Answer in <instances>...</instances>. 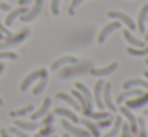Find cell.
Instances as JSON below:
<instances>
[{
    "label": "cell",
    "mask_w": 148,
    "mask_h": 137,
    "mask_svg": "<svg viewBox=\"0 0 148 137\" xmlns=\"http://www.w3.org/2000/svg\"><path fill=\"white\" fill-rule=\"evenodd\" d=\"M0 10H3V11H10L11 6L8 5V3H5V2H0Z\"/></svg>",
    "instance_id": "40"
},
{
    "label": "cell",
    "mask_w": 148,
    "mask_h": 137,
    "mask_svg": "<svg viewBox=\"0 0 148 137\" xmlns=\"http://www.w3.org/2000/svg\"><path fill=\"white\" fill-rule=\"evenodd\" d=\"M0 134H2V137H13L10 132H8V131H5V129H2V131H0Z\"/></svg>",
    "instance_id": "41"
},
{
    "label": "cell",
    "mask_w": 148,
    "mask_h": 137,
    "mask_svg": "<svg viewBox=\"0 0 148 137\" xmlns=\"http://www.w3.org/2000/svg\"><path fill=\"white\" fill-rule=\"evenodd\" d=\"M32 112H34V105L30 104V105H26V107L19 108V110H11L10 115H11V116H24V115L32 113Z\"/></svg>",
    "instance_id": "27"
},
{
    "label": "cell",
    "mask_w": 148,
    "mask_h": 137,
    "mask_svg": "<svg viewBox=\"0 0 148 137\" xmlns=\"http://www.w3.org/2000/svg\"><path fill=\"white\" fill-rule=\"evenodd\" d=\"M29 34H30L29 29H23L19 34H13L11 37H8V38H5V40L0 41V50H7V48H11V46H18L19 43H23V41L26 40Z\"/></svg>",
    "instance_id": "1"
},
{
    "label": "cell",
    "mask_w": 148,
    "mask_h": 137,
    "mask_svg": "<svg viewBox=\"0 0 148 137\" xmlns=\"http://www.w3.org/2000/svg\"><path fill=\"white\" fill-rule=\"evenodd\" d=\"M46 83H48V76H42V78H38V83H37V86L34 88V96H40L43 91H45L46 88Z\"/></svg>",
    "instance_id": "26"
},
{
    "label": "cell",
    "mask_w": 148,
    "mask_h": 137,
    "mask_svg": "<svg viewBox=\"0 0 148 137\" xmlns=\"http://www.w3.org/2000/svg\"><path fill=\"white\" fill-rule=\"evenodd\" d=\"M2 40H5V35L2 34V32H0V41H2Z\"/></svg>",
    "instance_id": "45"
},
{
    "label": "cell",
    "mask_w": 148,
    "mask_h": 137,
    "mask_svg": "<svg viewBox=\"0 0 148 137\" xmlns=\"http://www.w3.org/2000/svg\"><path fill=\"white\" fill-rule=\"evenodd\" d=\"M49 137H53V136H49Z\"/></svg>",
    "instance_id": "50"
},
{
    "label": "cell",
    "mask_w": 148,
    "mask_h": 137,
    "mask_svg": "<svg viewBox=\"0 0 148 137\" xmlns=\"http://www.w3.org/2000/svg\"><path fill=\"white\" fill-rule=\"evenodd\" d=\"M121 124H123V118L121 116H116L115 120H113V127L107 134H103L102 137H116L119 134V131H121Z\"/></svg>",
    "instance_id": "25"
},
{
    "label": "cell",
    "mask_w": 148,
    "mask_h": 137,
    "mask_svg": "<svg viewBox=\"0 0 148 137\" xmlns=\"http://www.w3.org/2000/svg\"><path fill=\"white\" fill-rule=\"evenodd\" d=\"M145 104H148V92H142L135 99H126V107L127 108H140Z\"/></svg>",
    "instance_id": "9"
},
{
    "label": "cell",
    "mask_w": 148,
    "mask_h": 137,
    "mask_svg": "<svg viewBox=\"0 0 148 137\" xmlns=\"http://www.w3.org/2000/svg\"><path fill=\"white\" fill-rule=\"evenodd\" d=\"M102 101H103V105H105L110 112H116V110H118V108L115 107V104H113V99H112V85H110V83H103Z\"/></svg>",
    "instance_id": "7"
},
{
    "label": "cell",
    "mask_w": 148,
    "mask_h": 137,
    "mask_svg": "<svg viewBox=\"0 0 148 137\" xmlns=\"http://www.w3.org/2000/svg\"><path fill=\"white\" fill-rule=\"evenodd\" d=\"M30 2H32V0H19V2H18V3H19L21 6H26L27 3H30Z\"/></svg>",
    "instance_id": "42"
},
{
    "label": "cell",
    "mask_w": 148,
    "mask_h": 137,
    "mask_svg": "<svg viewBox=\"0 0 148 137\" xmlns=\"http://www.w3.org/2000/svg\"><path fill=\"white\" fill-rule=\"evenodd\" d=\"M53 115H48L46 113L45 115V118H43V121H42V126H49V124H53Z\"/></svg>",
    "instance_id": "39"
},
{
    "label": "cell",
    "mask_w": 148,
    "mask_h": 137,
    "mask_svg": "<svg viewBox=\"0 0 148 137\" xmlns=\"http://www.w3.org/2000/svg\"><path fill=\"white\" fill-rule=\"evenodd\" d=\"M0 32H2V34L5 35V38H8V37H11V35H13V32H10L7 29V25L5 24H2V21H0Z\"/></svg>",
    "instance_id": "37"
},
{
    "label": "cell",
    "mask_w": 148,
    "mask_h": 137,
    "mask_svg": "<svg viewBox=\"0 0 148 137\" xmlns=\"http://www.w3.org/2000/svg\"><path fill=\"white\" fill-rule=\"evenodd\" d=\"M147 16H148V3H145V5L140 8V11H138L137 27H138V32H140V34H145V19H147Z\"/></svg>",
    "instance_id": "23"
},
{
    "label": "cell",
    "mask_w": 148,
    "mask_h": 137,
    "mask_svg": "<svg viewBox=\"0 0 148 137\" xmlns=\"http://www.w3.org/2000/svg\"><path fill=\"white\" fill-rule=\"evenodd\" d=\"M49 107H51V99L46 97L45 101H43L42 107H40L37 112H32V120H34V121H37V120H40V118H43L46 113H48Z\"/></svg>",
    "instance_id": "18"
},
{
    "label": "cell",
    "mask_w": 148,
    "mask_h": 137,
    "mask_svg": "<svg viewBox=\"0 0 148 137\" xmlns=\"http://www.w3.org/2000/svg\"><path fill=\"white\" fill-rule=\"evenodd\" d=\"M143 75H145V76H147V78H148V70H145V72H143Z\"/></svg>",
    "instance_id": "46"
},
{
    "label": "cell",
    "mask_w": 148,
    "mask_h": 137,
    "mask_svg": "<svg viewBox=\"0 0 148 137\" xmlns=\"http://www.w3.org/2000/svg\"><path fill=\"white\" fill-rule=\"evenodd\" d=\"M88 67H89V62H84V64L77 65V67H67V69H64L61 73H59V78H67V76L77 75V73H83Z\"/></svg>",
    "instance_id": "10"
},
{
    "label": "cell",
    "mask_w": 148,
    "mask_h": 137,
    "mask_svg": "<svg viewBox=\"0 0 148 137\" xmlns=\"http://www.w3.org/2000/svg\"><path fill=\"white\" fill-rule=\"evenodd\" d=\"M62 137H69V134H64V136H62Z\"/></svg>",
    "instance_id": "48"
},
{
    "label": "cell",
    "mask_w": 148,
    "mask_h": 137,
    "mask_svg": "<svg viewBox=\"0 0 148 137\" xmlns=\"http://www.w3.org/2000/svg\"><path fill=\"white\" fill-rule=\"evenodd\" d=\"M123 88L124 89H129V88H147L148 89V81L140 80V78H131V80H126V81L123 83Z\"/></svg>",
    "instance_id": "20"
},
{
    "label": "cell",
    "mask_w": 148,
    "mask_h": 137,
    "mask_svg": "<svg viewBox=\"0 0 148 137\" xmlns=\"http://www.w3.org/2000/svg\"><path fill=\"white\" fill-rule=\"evenodd\" d=\"M14 124L16 127L23 131H35L38 127H42V121H24V120H14Z\"/></svg>",
    "instance_id": "13"
},
{
    "label": "cell",
    "mask_w": 148,
    "mask_h": 137,
    "mask_svg": "<svg viewBox=\"0 0 148 137\" xmlns=\"http://www.w3.org/2000/svg\"><path fill=\"white\" fill-rule=\"evenodd\" d=\"M77 62H78V59L75 56H62V57H59V59L53 61L51 70H58V69H61L62 65H67V64H77Z\"/></svg>",
    "instance_id": "15"
},
{
    "label": "cell",
    "mask_w": 148,
    "mask_h": 137,
    "mask_svg": "<svg viewBox=\"0 0 148 137\" xmlns=\"http://www.w3.org/2000/svg\"><path fill=\"white\" fill-rule=\"evenodd\" d=\"M0 105H3V99L0 97Z\"/></svg>",
    "instance_id": "47"
},
{
    "label": "cell",
    "mask_w": 148,
    "mask_h": 137,
    "mask_svg": "<svg viewBox=\"0 0 148 137\" xmlns=\"http://www.w3.org/2000/svg\"><path fill=\"white\" fill-rule=\"evenodd\" d=\"M137 137H148L147 129H145V120L143 118H137Z\"/></svg>",
    "instance_id": "31"
},
{
    "label": "cell",
    "mask_w": 148,
    "mask_h": 137,
    "mask_svg": "<svg viewBox=\"0 0 148 137\" xmlns=\"http://www.w3.org/2000/svg\"><path fill=\"white\" fill-rule=\"evenodd\" d=\"M127 54H131V56H145V54H148V46H143V48L127 46Z\"/></svg>",
    "instance_id": "28"
},
{
    "label": "cell",
    "mask_w": 148,
    "mask_h": 137,
    "mask_svg": "<svg viewBox=\"0 0 148 137\" xmlns=\"http://www.w3.org/2000/svg\"><path fill=\"white\" fill-rule=\"evenodd\" d=\"M86 116L91 118V120H103V118H108V116H112V115H110L108 112H103V110H100V112H92L91 110Z\"/></svg>",
    "instance_id": "30"
},
{
    "label": "cell",
    "mask_w": 148,
    "mask_h": 137,
    "mask_svg": "<svg viewBox=\"0 0 148 137\" xmlns=\"http://www.w3.org/2000/svg\"><path fill=\"white\" fill-rule=\"evenodd\" d=\"M54 115H59V116H64L67 118L70 123H80V118L77 116V113L69 108H64V107H56L54 108Z\"/></svg>",
    "instance_id": "12"
},
{
    "label": "cell",
    "mask_w": 148,
    "mask_h": 137,
    "mask_svg": "<svg viewBox=\"0 0 148 137\" xmlns=\"http://www.w3.org/2000/svg\"><path fill=\"white\" fill-rule=\"evenodd\" d=\"M3 59H18V54L13 53V51H0V61H3Z\"/></svg>",
    "instance_id": "32"
},
{
    "label": "cell",
    "mask_w": 148,
    "mask_h": 137,
    "mask_svg": "<svg viewBox=\"0 0 148 137\" xmlns=\"http://www.w3.org/2000/svg\"><path fill=\"white\" fill-rule=\"evenodd\" d=\"M107 16H108V18H112V19H118V21L124 22V24L127 25L129 30H135V29H137V25H135L134 21H132L131 16L124 14V13H121V11H108V13H107Z\"/></svg>",
    "instance_id": "6"
},
{
    "label": "cell",
    "mask_w": 148,
    "mask_h": 137,
    "mask_svg": "<svg viewBox=\"0 0 148 137\" xmlns=\"http://www.w3.org/2000/svg\"><path fill=\"white\" fill-rule=\"evenodd\" d=\"M61 124H62V127H64L69 134H72V136H77V137H91V134H89V131H88V129L77 127L75 124H72L67 118H65V120H62Z\"/></svg>",
    "instance_id": "3"
},
{
    "label": "cell",
    "mask_w": 148,
    "mask_h": 137,
    "mask_svg": "<svg viewBox=\"0 0 148 137\" xmlns=\"http://www.w3.org/2000/svg\"><path fill=\"white\" fill-rule=\"evenodd\" d=\"M42 76H48V70L46 69H38V70H34V72H30L29 75L26 76V78L23 80V83H21V91H27V89L30 88V85H32L35 80L42 78Z\"/></svg>",
    "instance_id": "2"
},
{
    "label": "cell",
    "mask_w": 148,
    "mask_h": 137,
    "mask_svg": "<svg viewBox=\"0 0 148 137\" xmlns=\"http://www.w3.org/2000/svg\"><path fill=\"white\" fill-rule=\"evenodd\" d=\"M42 6H43V0H35V3H34V6L30 10H27L24 14H21V21L24 22H29V21H34V19L37 18V16L40 14V11H42Z\"/></svg>",
    "instance_id": "4"
},
{
    "label": "cell",
    "mask_w": 148,
    "mask_h": 137,
    "mask_svg": "<svg viewBox=\"0 0 148 137\" xmlns=\"http://www.w3.org/2000/svg\"><path fill=\"white\" fill-rule=\"evenodd\" d=\"M121 137H132L131 129H129V124H126V123L121 124Z\"/></svg>",
    "instance_id": "35"
},
{
    "label": "cell",
    "mask_w": 148,
    "mask_h": 137,
    "mask_svg": "<svg viewBox=\"0 0 148 137\" xmlns=\"http://www.w3.org/2000/svg\"><path fill=\"white\" fill-rule=\"evenodd\" d=\"M59 3H61V0H51V13L54 16L59 14Z\"/></svg>",
    "instance_id": "36"
},
{
    "label": "cell",
    "mask_w": 148,
    "mask_h": 137,
    "mask_svg": "<svg viewBox=\"0 0 148 137\" xmlns=\"http://www.w3.org/2000/svg\"><path fill=\"white\" fill-rule=\"evenodd\" d=\"M27 6H19V8H14V10H11L10 13H8V16L7 18H5V25H7V27H10L11 24H13L14 21H16L18 18H19L21 14H24V13L27 11Z\"/></svg>",
    "instance_id": "14"
},
{
    "label": "cell",
    "mask_w": 148,
    "mask_h": 137,
    "mask_svg": "<svg viewBox=\"0 0 148 137\" xmlns=\"http://www.w3.org/2000/svg\"><path fill=\"white\" fill-rule=\"evenodd\" d=\"M3 70H5V64H3V62H0V73L3 72Z\"/></svg>",
    "instance_id": "43"
},
{
    "label": "cell",
    "mask_w": 148,
    "mask_h": 137,
    "mask_svg": "<svg viewBox=\"0 0 148 137\" xmlns=\"http://www.w3.org/2000/svg\"><path fill=\"white\" fill-rule=\"evenodd\" d=\"M112 123H113V118H112V116L103 118V120H99V123H97V127H99V129H102V127H108Z\"/></svg>",
    "instance_id": "34"
},
{
    "label": "cell",
    "mask_w": 148,
    "mask_h": 137,
    "mask_svg": "<svg viewBox=\"0 0 148 137\" xmlns=\"http://www.w3.org/2000/svg\"><path fill=\"white\" fill-rule=\"evenodd\" d=\"M75 89H78V91L83 94V97L86 99V102H88V105H89L91 108H92V94H91V91L86 88V86L83 85V83H80V81H77L75 83Z\"/></svg>",
    "instance_id": "24"
},
{
    "label": "cell",
    "mask_w": 148,
    "mask_h": 137,
    "mask_svg": "<svg viewBox=\"0 0 148 137\" xmlns=\"http://www.w3.org/2000/svg\"><path fill=\"white\" fill-rule=\"evenodd\" d=\"M119 27H121L119 21H113V22H110V24H107L105 27L100 30L99 37H97V41H99V43H103V41H105V38L108 37V35L112 34L113 30H116V29H119Z\"/></svg>",
    "instance_id": "11"
},
{
    "label": "cell",
    "mask_w": 148,
    "mask_h": 137,
    "mask_svg": "<svg viewBox=\"0 0 148 137\" xmlns=\"http://www.w3.org/2000/svg\"><path fill=\"white\" fill-rule=\"evenodd\" d=\"M8 132H11V134H14V136L16 137H29L27 136V132L26 131H23V129H19V127H10V131H8Z\"/></svg>",
    "instance_id": "33"
},
{
    "label": "cell",
    "mask_w": 148,
    "mask_h": 137,
    "mask_svg": "<svg viewBox=\"0 0 148 137\" xmlns=\"http://www.w3.org/2000/svg\"><path fill=\"white\" fill-rule=\"evenodd\" d=\"M54 132H56L54 126H53V124H49V126H42L40 132H38V134H35L34 137H49V136H53Z\"/></svg>",
    "instance_id": "29"
},
{
    "label": "cell",
    "mask_w": 148,
    "mask_h": 137,
    "mask_svg": "<svg viewBox=\"0 0 148 137\" xmlns=\"http://www.w3.org/2000/svg\"><path fill=\"white\" fill-rule=\"evenodd\" d=\"M56 97L61 99V101H64V102H67V104L70 105L73 110H81V105L78 104V101L72 94H67V92H58V94H56Z\"/></svg>",
    "instance_id": "17"
},
{
    "label": "cell",
    "mask_w": 148,
    "mask_h": 137,
    "mask_svg": "<svg viewBox=\"0 0 148 137\" xmlns=\"http://www.w3.org/2000/svg\"><path fill=\"white\" fill-rule=\"evenodd\" d=\"M119 110V113L123 115V116L126 118V120H127V124H129V129H131V134H137V118H135V115L132 113L131 112V108H127L124 105V107H119L118 108Z\"/></svg>",
    "instance_id": "5"
},
{
    "label": "cell",
    "mask_w": 148,
    "mask_h": 137,
    "mask_svg": "<svg viewBox=\"0 0 148 137\" xmlns=\"http://www.w3.org/2000/svg\"><path fill=\"white\" fill-rule=\"evenodd\" d=\"M81 2H84V0H72V3H70V6H69V13L70 14H73V11H75V8H77L78 5H80Z\"/></svg>",
    "instance_id": "38"
},
{
    "label": "cell",
    "mask_w": 148,
    "mask_h": 137,
    "mask_svg": "<svg viewBox=\"0 0 148 137\" xmlns=\"http://www.w3.org/2000/svg\"><path fill=\"white\" fill-rule=\"evenodd\" d=\"M145 41H148V29H145Z\"/></svg>",
    "instance_id": "44"
},
{
    "label": "cell",
    "mask_w": 148,
    "mask_h": 137,
    "mask_svg": "<svg viewBox=\"0 0 148 137\" xmlns=\"http://www.w3.org/2000/svg\"><path fill=\"white\" fill-rule=\"evenodd\" d=\"M123 37L126 38V41H127L131 46H137V48H143L145 46V41H142V40H138L137 37H134V35L131 34V30H123Z\"/></svg>",
    "instance_id": "21"
},
{
    "label": "cell",
    "mask_w": 148,
    "mask_h": 137,
    "mask_svg": "<svg viewBox=\"0 0 148 137\" xmlns=\"http://www.w3.org/2000/svg\"><path fill=\"white\" fill-rule=\"evenodd\" d=\"M140 94H142V89H140V88H129V89H124L121 94H118V97H116V104H121V102L126 101V99L132 97V96H140Z\"/></svg>",
    "instance_id": "19"
},
{
    "label": "cell",
    "mask_w": 148,
    "mask_h": 137,
    "mask_svg": "<svg viewBox=\"0 0 148 137\" xmlns=\"http://www.w3.org/2000/svg\"><path fill=\"white\" fill-rule=\"evenodd\" d=\"M145 64H147V65H148V59H145Z\"/></svg>",
    "instance_id": "49"
},
{
    "label": "cell",
    "mask_w": 148,
    "mask_h": 137,
    "mask_svg": "<svg viewBox=\"0 0 148 137\" xmlns=\"http://www.w3.org/2000/svg\"><path fill=\"white\" fill-rule=\"evenodd\" d=\"M80 123L83 124L84 127H86L88 131H89V134L92 137H100V132H99V127H97V124L96 123H92L91 120H88V118H81L80 120Z\"/></svg>",
    "instance_id": "22"
},
{
    "label": "cell",
    "mask_w": 148,
    "mask_h": 137,
    "mask_svg": "<svg viewBox=\"0 0 148 137\" xmlns=\"http://www.w3.org/2000/svg\"><path fill=\"white\" fill-rule=\"evenodd\" d=\"M118 69V62H112L105 67H91L89 69V73L94 76H105V75H110L113 73L115 70Z\"/></svg>",
    "instance_id": "8"
},
{
    "label": "cell",
    "mask_w": 148,
    "mask_h": 137,
    "mask_svg": "<svg viewBox=\"0 0 148 137\" xmlns=\"http://www.w3.org/2000/svg\"><path fill=\"white\" fill-rule=\"evenodd\" d=\"M103 80H99V81L96 83V86H94V102H96V105L102 110L105 105H103V101H102V88H103Z\"/></svg>",
    "instance_id": "16"
}]
</instances>
